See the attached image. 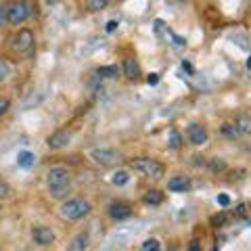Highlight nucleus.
<instances>
[{
	"label": "nucleus",
	"instance_id": "obj_1",
	"mask_svg": "<svg viewBox=\"0 0 251 251\" xmlns=\"http://www.w3.org/2000/svg\"><path fill=\"white\" fill-rule=\"evenodd\" d=\"M46 186H49V193L52 199H65L69 193V186H72V178H69L67 168L63 166L50 168L49 174H46Z\"/></svg>",
	"mask_w": 251,
	"mask_h": 251
},
{
	"label": "nucleus",
	"instance_id": "obj_2",
	"mask_svg": "<svg viewBox=\"0 0 251 251\" xmlns=\"http://www.w3.org/2000/svg\"><path fill=\"white\" fill-rule=\"evenodd\" d=\"M90 209H92V207H90L88 201L75 197V199L63 201L61 207H59V214H61L63 220H82L84 216L90 214Z\"/></svg>",
	"mask_w": 251,
	"mask_h": 251
},
{
	"label": "nucleus",
	"instance_id": "obj_3",
	"mask_svg": "<svg viewBox=\"0 0 251 251\" xmlns=\"http://www.w3.org/2000/svg\"><path fill=\"white\" fill-rule=\"evenodd\" d=\"M130 168L134 172H140V174L149 176V178H155V180H159L163 174H166L163 163L157 161V159H151V157H136V159L130 161Z\"/></svg>",
	"mask_w": 251,
	"mask_h": 251
},
{
	"label": "nucleus",
	"instance_id": "obj_4",
	"mask_svg": "<svg viewBox=\"0 0 251 251\" xmlns=\"http://www.w3.org/2000/svg\"><path fill=\"white\" fill-rule=\"evenodd\" d=\"M31 15V4L27 0H15L11 6H6V21L11 25H21L25 19H29Z\"/></svg>",
	"mask_w": 251,
	"mask_h": 251
},
{
	"label": "nucleus",
	"instance_id": "obj_5",
	"mask_svg": "<svg viewBox=\"0 0 251 251\" xmlns=\"http://www.w3.org/2000/svg\"><path fill=\"white\" fill-rule=\"evenodd\" d=\"M90 157L94 159V163H99V166H103V168L115 166V163L122 161V155L113 151V149H92Z\"/></svg>",
	"mask_w": 251,
	"mask_h": 251
},
{
	"label": "nucleus",
	"instance_id": "obj_6",
	"mask_svg": "<svg viewBox=\"0 0 251 251\" xmlns=\"http://www.w3.org/2000/svg\"><path fill=\"white\" fill-rule=\"evenodd\" d=\"M34 46V31L31 29H19L17 36L13 38V49L17 52H27Z\"/></svg>",
	"mask_w": 251,
	"mask_h": 251
},
{
	"label": "nucleus",
	"instance_id": "obj_7",
	"mask_svg": "<svg viewBox=\"0 0 251 251\" xmlns=\"http://www.w3.org/2000/svg\"><path fill=\"white\" fill-rule=\"evenodd\" d=\"M69 143H72V132L69 130H57L46 138V147H49L50 151H59V149L67 147Z\"/></svg>",
	"mask_w": 251,
	"mask_h": 251
},
{
	"label": "nucleus",
	"instance_id": "obj_8",
	"mask_svg": "<svg viewBox=\"0 0 251 251\" xmlns=\"http://www.w3.org/2000/svg\"><path fill=\"white\" fill-rule=\"evenodd\" d=\"M31 239H34V243H38V245H50V243H54V239H57V234H54L50 226L40 224V226L31 228Z\"/></svg>",
	"mask_w": 251,
	"mask_h": 251
},
{
	"label": "nucleus",
	"instance_id": "obj_9",
	"mask_svg": "<svg viewBox=\"0 0 251 251\" xmlns=\"http://www.w3.org/2000/svg\"><path fill=\"white\" fill-rule=\"evenodd\" d=\"M207 130H205V126H199V124H193L191 128H188V143L195 145V147H201V145H205L207 143Z\"/></svg>",
	"mask_w": 251,
	"mask_h": 251
},
{
	"label": "nucleus",
	"instance_id": "obj_10",
	"mask_svg": "<svg viewBox=\"0 0 251 251\" xmlns=\"http://www.w3.org/2000/svg\"><path fill=\"white\" fill-rule=\"evenodd\" d=\"M109 216H111L113 220H126V218L132 216V207L124 201H115V203L109 205Z\"/></svg>",
	"mask_w": 251,
	"mask_h": 251
},
{
	"label": "nucleus",
	"instance_id": "obj_11",
	"mask_svg": "<svg viewBox=\"0 0 251 251\" xmlns=\"http://www.w3.org/2000/svg\"><path fill=\"white\" fill-rule=\"evenodd\" d=\"M191 186L193 182L188 176H174L168 180V188L172 193H186V191H191Z\"/></svg>",
	"mask_w": 251,
	"mask_h": 251
},
{
	"label": "nucleus",
	"instance_id": "obj_12",
	"mask_svg": "<svg viewBox=\"0 0 251 251\" xmlns=\"http://www.w3.org/2000/svg\"><path fill=\"white\" fill-rule=\"evenodd\" d=\"M90 243V234L88 232H77L72 239V243L67 245V251H86Z\"/></svg>",
	"mask_w": 251,
	"mask_h": 251
},
{
	"label": "nucleus",
	"instance_id": "obj_13",
	"mask_svg": "<svg viewBox=\"0 0 251 251\" xmlns=\"http://www.w3.org/2000/svg\"><path fill=\"white\" fill-rule=\"evenodd\" d=\"M124 75L130 77V80H136V77L140 75V65L136 59H126L124 63Z\"/></svg>",
	"mask_w": 251,
	"mask_h": 251
},
{
	"label": "nucleus",
	"instance_id": "obj_14",
	"mask_svg": "<svg viewBox=\"0 0 251 251\" xmlns=\"http://www.w3.org/2000/svg\"><path fill=\"white\" fill-rule=\"evenodd\" d=\"M143 201L147 203V205H161V203H163V193L157 191V188H151V191L145 193Z\"/></svg>",
	"mask_w": 251,
	"mask_h": 251
},
{
	"label": "nucleus",
	"instance_id": "obj_15",
	"mask_svg": "<svg viewBox=\"0 0 251 251\" xmlns=\"http://www.w3.org/2000/svg\"><path fill=\"white\" fill-rule=\"evenodd\" d=\"M234 126H237V130H239L241 136L249 134V132H251V117L247 113H243V115H239L237 120H234Z\"/></svg>",
	"mask_w": 251,
	"mask_h": 251
},
{
	"label": "nucleus",
	"instance_id": "obj_16",
	"mask_svg": "<svg viewBox=\"0 0 251 251\" xmlns=\"http://www.w3.org/2000/svg\"><path fill=\"white\" fill-rule=\"evenodd\" d=\"M97 74H99V77H117L122 74V69L117 65H103L97 69Z\"/></svg>",
	"mask_w": 251,
	"mask_h": 251
},
{
	"label": "nucleus",
	"instance_id": "obj_17",
	"mask_svg": "<svg viewBox=\"0 0 251 251\" xmlns=\"http://www.w3.org/2000/svg\"><path fill=\"white\" fill-rule=\"evenodd\" d=\"M34 161H36V157H34V153H29V151H21L17 155V163L21 168H25V170L34 166Z\"/></svg>",
	"mask_w": 251,
	"mask_h": 251
},
{
	"label": "nucleus",
	"instance_id": "obj_18",
	"mask_svg": "<svg viewBox=\"0 0 251 251\" xmlns=\"http://www.w3.org/2000/svg\"><path fill=\"white\" fill-rule=\"evenodd\" d=\"M130 182V174L126 170H117L113 172V176H111V184L115 186H124V184H128Z\"/></svg>",
	"mask_w": 251,
	"mask_h": 251
},
{
	"label": "nucleus",
	"instance_id": "obj_19",
	"mask_svg": "<svg viewBox=\"0 0 251 251\" xmlns=\"http://www.w3.org/2000/svg\"><path fill=\"white\" fill-rule=\"evenodd\" d=\"M109 2H111V0H86V9L90 13H99V11L107 9Z\"/></svg>",
	"mask_w": 251,
	"mask_h": 251
},
{
	"label": "nucleus",
	"instance_id": "obj_20",
	"mask_svg": "<svg viewBox=\"0 0 251 251\" xmlns=\"http://www.w3.org/2000/svg\"><path fill=\"white\" fill-rule=\"evenodd\" d=\"M222 134L226 136V138H239L241 134H239V130H237V126H234L232 122H226V124H222Z\"/></svg>",
	"mask_w": 251,
	"mask_h": 251
},
{
	"label": "nucleus",
	"instance_id": "obj_21",
	"mask_svg": "<svg viewBox=\"0 0 251 251\" xmlns=\"http://www.w3.org/2000/svg\"><path fill=\"white\" fill-rule=\"evenodd\" d=\"M168 145H170L172 149H180V147H182V136H180V132H178V130H172V132H170Z\"/></svg>",
	"mask_w": 251,
	"mask_h": 251
},
{
	"label": "nucleus",
	"instance_id": "obj_22",
	"mask_svg": "<svg viewBox=\"0 0 251 251\" xmlns=\"http://www.w3.org/2000/svg\"><path fill=\"white\" fill-rule=\"evenodd\" d=\"M143 251H159V241H157L155 237H151V239H147V241H143V247H140Z\"/></svg>",
	"mask_w": 251,
	"mask_h": 251
},
{
	"label": "nucleus",
	"instance_id": "obj_23",
	"mask_svg": "<svg viewBox=\"0 0 251 251\" xmlns=\"http://www.w3.org/2000/svg\"><path fill=\"white\" fill-rule=\"evenodd\" d=\"M9 75H11V65L4 59H0V82L9 80Z\"/></svg>",
	"mask_w": 251,
	"mask_h": 251
},
{
	"label": "nucleus",
	"instance_id": "obj_24",
	"mask_svg": "<svg viewBox=\"0 0 251 251\" xmlns=\"http://www.w3.org/2000/svg\"><path fill=\"white\" fill-rule=\"evenodd\" d=\"M209 168L214 170V172H222V170L226 168V163H224V159L216 157V159H211V161H209Z\"/></svg>",
	"mask_w": 251,
	"mask_h": 251
},
{
	"label": "nucleus",
	"instance_id": "obj_25",
	"mask_svg": "<svg viewBox=\"0 0 251 251\" xmlns=\"http://www.w3.org/2000/svg\"><path fill=\"white\" fill-rule=\"evenodd\" d=\"M9 109H11V100L2 97V99H0V117L6 115V111H9Z\"/></svg>",
	"mask_w": 251,
	"mask_h": 251
},
{
	"label": "nucleus",
	"instance_id": "obj_26",
	"mask_svg": "<svg viewBox=\"0 0 251 251\" xmlns=\"http://www.w3.org/2000/svg\"><path fill=\"white\" fill-rule=\"evenodd\" d=\"M216 201H218V205H222V207H228L230 205V197H228V195H218Z\"/></svg>",
	"mask_w": 251,
	"mask_h": 251
},
{
	"label": "nucleus",
	"instance_id": "obj_27",
	"mask_svg": "<svg viewBox=\"0 0 251 251\" xmlns=\"http://www.w3.org/2000/svg\"><path fill=\"white\" fill-rule=\"evenodd\" d=\"M226 218H228V216H226V214H220V216H214V218H211V224H214V226H222V224L226 222Z\"/></svg>",
	"mask_w": 251,
	"mask_h": 251
},
{
	"label": "nucleus",
	"instance_id": "obj_28",
	"mask_svg": "<svg viewBox=\"0 0 251 251\" xmlns=\"http://www.w3.org/2000/svg\"><path fill=\"white\" fill-rule=\"evenodd\" d=\"M9 193H11V188H9V186H6L4 182H0V201H2V199H6V197H9Z\"/></svg>",
	"mask_w": 251,
	"mask_h": 251
},
{
	"label": "nucleus",
	"instance_id": "obj_29",
	"mask_svg": "<svg viewBox=\"0 0 251 251\" xmlns=\"http://www.w3.org/2000/svg\"><path fill=\"white\" fill-rule=\"evenodd\" d=\"M117 25H120V23H117L115 19H111V21H107V25H105V29L109 31V34H111V31H115V29H117Z\"/></svg>",
	"mask_w": 251,
	"mask_h": 251
},
{
	"label": "nucleus",
	"instance_id": "obj_30",
	"mask_svg": "<svg viewBox=\"0 0 251 251\" xmlns=\"http://www.w3.org/2000/svg\"><path fill=\"white\" fill-rule=\"evenodd\" d=\"M4 21H6V6L0 4V27L4 25Z\"/></svg>",
	"mask_w": 251,
	"mask_h": 251
},
{
	"label": "nucleus",
	"instance_id": "obj_31",
	"mask_svg": "<svg viewBox=\"0 0 251 251\" xmlns=\"http://www.w3.org/2000/svg\"><path fill=\"white\" fill-rule=\"evenodd\" d=\"M157 82H159V74H151L147 77V84H151V86H155Z\"/></svg>",
	"mask_w": 251,
	"mask_h": 251
},
{
	"label": "nucleus",
	"instance_id": "obj_32",
	"mask_svg": "<svg viewBox=\"0 0 251 251\" xmlns=\"http://www.w3.org/2000/svg\"><path fill=\"white\" fill-rule=\"evenodd\" d=\"M186 251H201V245H199L197 241H193L191 245H188V249H186Z\"/></svg>",
	"mask_w": 251,
	"mask_h": 251
},
{
	"label": "nucleus",
	"instance_id": "obj_33",
	"mask_svg": "<svg viewBox=\"0 0 251 251\" xmlns=\"http://www.w3.org/2000/svg\"><path fill=\"white\" fill-rule=\"evenodd\" d=\"M237 214H239V216H245V214H247V205H245V203H241V205L237 207Z\"/></svg>",
	"mask_w": 251,
	"mask_h": 251
},
{
	"label": "nucleus",
	"instance_id": "obj_34",
	"mask_svg": "<svg viewBox=\"0 0 251 251\" xmlns=\"http://www.w3.org/2000/svg\"><path fill=\"white\" fill-rule=\"evenodd\" d=\"M182 69H186L188 74H193V65H191V63H188V61H182Z\"/></svg>",
	"mask_w": 251,
	"mask_h": 251
},
{
	"label": "nucleus",
	"instance_id": "obj_35",
	"mask_svg": "<svg viewBox=\"0 0 251 251\" xmlns=\"http://www.w3.org/2000/svg\"><path fill=\"white\" fill-rule=\"evenodd\" d=\"M211 251H218V249H211Z\"/></svg>",
	"mask_w": 251,
	"mask_h": 251
}]
</instances>
